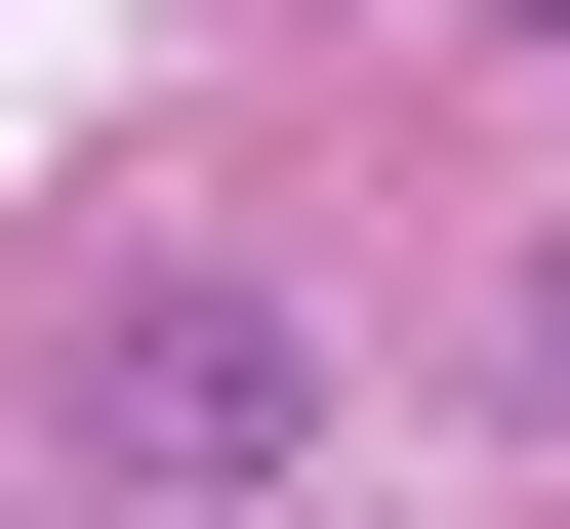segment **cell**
I'll return each instance as SVG.
<instances>
[{
  "label": "cell",
  "instance_id": "7a4b0ae2",
  "mask_svg": "<svg viewBox=\"0 0 570 529\" xmlns=\"http://www.w3.org/2000/svg\"><path fill=\"white\" fill-rule=\"evenodd\" d=\"M530 408H570V245H530Z\"/></svg>",
  "mask_w": 570,
  "mask_h": 529
},
{
  "label": "cell",
  "instance_id": "3957f363",
  "mask_svg": "<svg viewBox=\"0 0 570 529\" xmlns=\"http://www.w3.org/2000/svg\"><path fill=\"white\" fill-rule=\"evenodd\" d=\"M82 529H164V489H82Z\"/></svg>",
  "mask_w": 570,
  "mask_h": 529
},
{
  "label": "cell",
  "instance_id": "6da1fadb",
  "mask_svg": "<svg viewBox=\"0 0 570 529\" xmlns=\"http://www.w3.org/2000/svg\"><path fill=\"white\" fill-rule=\"evenodd\" d=\"M326 448H367L326 285H245V245H122V285H82V489H164V529H285Z\"/></svg>",
  "mask_w": 570,
  "mask_h": 529
}]
</instances>
